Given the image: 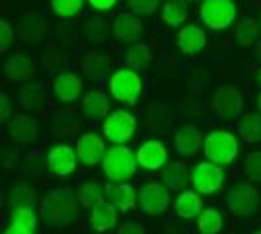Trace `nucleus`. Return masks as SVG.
Masks as SVG:
<instances>
[{
  "label": "nucleus",
  "mask_w": 261,
  "mask_h": 234,
  "mask_svg": "<svg viewBox=\"0 0 261 234\" xmlns=\"http://www.w3.org/2000/svg\"><path fill=\"white\" fill-rule=\"evenodd\" d=\"M33 72H35V61L25 53H18L12 55L6 63H4V74L10 82H28L32 80Z\"/></svg>",
  "instance_id": "f3484780"
},
{
  "label": "nucleus",
  "mask_w": 261,
  "mask_h": 234,
  "mask_svg": "<svg viewBox=\"0 0 261 234\" xmlns=\"http://www.w3.org/2000/svg\"><path fill=\"white\" fill-rule=\"evenodd\" d=\"M53 92L57 100L63 103H72L82 94V78L76 72H61L53 84Z\"/></svg>",
  "instance_id": "6ab92c4d"
},
{
  "label": "nucleus",
  "mask_w": 261,
  "mask_h": 234,
  "mask_svg": "<svg viewBox=\"0 0 261 234\" xmlns=\"http://www.w3.org/2000/svg\"><path fill=\"white\" fill-rule=\"evenodd\" d=\"M37 131H39V127H37L35 119L30 117V115H18L8 125V133H10L12 141L16 145L22 146L32 145L33 141H35V137H37Z\"/></svg>",
  "instance_id": "412c9836"
},
{
  "label": "nucleus",
  "mask_w": 261,
  "mask_h": 234,
  "mask_svg": "<svg viewBox=\"0 0 261 234\" xmlns=\"http://www.w3.org/2000/svg\"><path fill=\"white\" fill-rule=\"evenodd\" d=\"M174 145H175L177 154H181V156L195 154L197 150H199V146L203 145L201 129H199L197 125H191V123H187V125H184V127H179V129L175 131Z\"/></svg>",
  "instance_id": "aec40b11"
},
{
  "label": "nucleus",
  "mask_w": 261,
  "mask_h": 234,
  "mask_svg": "<svg viewBox=\"0 0 261 234\" xmlns=\"http://www.w3.org/2000/svg\"><path fill=\"white\" fill-rule=\"evenodd\" d=\"M162 23L168 28H179L189 18V2L187 0H164L160 10Z\"/></svg>",
  "instance_id": "5701e85b"
},
{
  "label": "nucleus",
  "mask_w": 261,
  "mask_h": 234,
  "mask_svg": "<svg viewBox=\"0 0 261 234\" xmlns=\"http://www.w3.org/2000/svg\"><path fill=\"white\" fill-rule=\"evenodd\" d=\"M101 168L109 181H115V184L127 181L137 174V168H139L137 152H133V148H129L127 145L111 146L106 152Z\"/></svg>",
  "instance_id": "f03ea898"
},
{
  "label": "nucleus",
  "mask_w": 261,
  "mask_h": 234,
  "mask_svg": "<svg viewBox=\"0 0 261 234\" xmlns=\"http://www.w3.org/2000/svg\"><path fill=\"white\" fill-rule=\"evenodd\" d=\"M259 25H261V16H259Z\"/></svg>",
  "instance_id": "3c124183"
},
{
  "label": "nucleus",
  "mask_w": 261,
  "mask_h": 234,
  "mask_svg": "<svg viewBox=\"0 0 261 234\" xmlns=\"http://www.w3.org/2000/svg\"><path fill=\"white\" fill-rule=\"evenodd\" d=\"M201 211H203V199H201L199 191L184 190L177 195V199H175V213H177V217L189 221V219L199 217Z\"/></svg>",
  "instance_id": "b1692460"
},
{
  "label": "nucleus",
  "mask_w": 261,
  "mask_h": 234,
  "mask_svg": "<svg viewBox=\"0 0 261 234\" xmlns=\"http://www.w3.org/2000/svg\"><path fill=\"white\" fill-rule=\"evenodd\" d=\"M20 34L25 41H43L47 35V23L39 14H23L20 18Z\"/></svg>",
  "instance_id": "a878e982"
},
{
  "label": "nucleus",
  "mask_w": 261,
  "mask_h": 234,
  "mask_svg": "<svg viewBox=\"0 0 261 234\" xmlns=\"http://www.w3.org/2000/svg\"><path fill=\"white\" fill-rule=\"evenodd\" d=\"M139 207L148 217H158L170 207V188L164 181H148L139 191Z\"/></svg>",
  "instance_id": "6e6552de"
},
{
  "label": "nucleus",
  "mask_w": 261,
  "mask_h": 234,
  "mask_svg": "<svg viewBox=\"0 0 261 234\" xmlns=\"http://www.w3.org/2000/svg\"><path fill=\"white\" fill-rule=\"evenodd\" d=\"M10 113H12V101L6 94H0V119L6 121L10 119Z\"/></svg>",
  "instance_id": "79ce46f5"
},
{
  "label": "nucleus",
  "mask_w": 261,
  "mask_h": 234,
  "mask_svg": "<svg viewBox=\"0 0 261 234\" xmlns=\"http://www.w3.org/2000/svg\"><path fill=\"white\" fill-rule=\"evenodd\" d=\"M240 152L238 137L226 129H215L207 135L203 141V154L207 160L215 162L218 166H228L232 164Z\"/></svg>",
  "instance_id": "20e7f679"
},
{
  "label": "nucleus",
  "mask_w": 261,
  "mask_h": 234,
  "mask_svg": "<svg viewBox=\"0 0 261 234\" xmlns=\"http://www.w3.org/2000/svg\"><path fill=\"white\" fill-rule=\"evenodd\" d=\"M113 35L121 43H135L142 35V22L135 12H123L113 20Z\"/></svg>",
  "instance_id": "2eb2a0df"
},
{
  "label": "nucleus",
  "mask_w": 261,
  "mask_h": 234,
  "mask_svg": "<svg viewBox=\"0 0 261 234\" xmlns=\"http://www.w3.org/2000/svg\"><path fill=\"white\" fill-rule=\"evenodd\" d=\"M12 41H14V30H12V23L2 20L0 22V51H8L10 49Z\"/></svg>",
  "instance_id": "58836bf2"
},
{
  "label": "nucleus",
  "mask_w": 261,
  "mask_h": 234,
  "mask_svg": "<svg viewBox=\"0 0 261 234\" xmlns=\"http://www.w3.org/2000/svg\"><path fill=\"white\" fill-rule=\"evenodd\" d=\"M257 82H259V84H261V68H259V70H257Z\"/></svg>",
  "instance_id": "de8ad7c7"
},
{
  "label": "nucleus",
  "mask_w": 261,
  "mask_h": 234,
  "mask_svg": "<svg viewBox=\"0 0 261 234\" xmlns=\"http://www.w3.org/2000/svg\"><path fill=\"white\" fill-rule=\"evenodd\" d=\"M189 4H193V2H203V0H187Z\"/></svg>",
  "instance_id": "09e8293b"
},
{
  "label": "nucleus",
  "mask_w": 261,
  "mask_h": 234,
  "mask_svg": "<svg viewBox=\"0 0 261 234\" xmlns=\"http://www.w3.org/2000/svg\"><path fill=\"white\" fill-rule=\"evenodd\" d=\"M224 181H226V174L222 166H218L211 160H203L191 170V184L201 195H213L220 191Z\"/></svg>",
  "instance_id": "423d86ee"
},
{
  "label": "nucleus",
  "mask_w": 261,
  "mask_h": 234,
  "mask_svg": "<svg viewBox=\"0 0 261 234\" xmlns=\"http://www.w3.org/2000/svg\"><path fill=\"white\" fill-rule=\"evenodd\" d=\"M82 203L68 188H57L45 195L41 203V217L49 226L65 228L76 221Z\"/></svg>",
  "instance_id": "f257e3e1"
},
{
  "label": "nucleus",
  "mask_w": 261,
  "mask_h": 234,
  "mask_svg": "<svg viewBox=\"0 0 261 234\" xmlns=\"http://www.w3.org/2000/svg\"><path fill=\"white\" fill-rule=\"evenodd\" d=\"M253 234H261V226L257 228V230H253Z\"/></svg>",
  "instance_id": "8fccbe9b"
},
{
  "label": "nucleus",
  "mask_w": 261,
  "mask_h": 234,
  "mask_svg": "<svg viewBox=\"0 0 261 234\" xmlns=\"http://www.w3.org/2000/svg\"><path fill=\"white\" fill-rule=\"evenodd\" d=\"M199 18L208 30H228L238 18V6L234 0H203L199 4Z\"/></svg>",
  "instance_id": "39448f33"
},
{
  "label": "nucleus",
  "mask_w": 261,
  "mask_h": 234,
  "mask_svg": "<svg viewBox=\"0 0 261 234\" xmlns=\"http://www.w3.org/2000/svg\"><path fill=\"white\" fill-rule=\"evenodd\" d=\"M78 154L74 146L68 145H57L49 150L47 154V168L59 178H66L70 176L78 166Z\"/></svg>",
  "instance_id": "9b49d317"
},
{
  "label": "nucleus",
  "mask_w": 261,
  "mask_h": 234,
  "mask_svg": "<svg viewBox=\"0 0 261 234\" xmlns=\"http://www.w3.org/2000/svg\"><path fill=\"white\" fill-rule=\"evenodd\" d=\"M238 131H240V137L248 145L257 143L261 139V113H253V112L242 113L238 121Z\"/></svg>",
  "instance_id": "cd10ccee"
},
{
  "label": "nucleus",
  "mask_w": 261,
  "mask_h": 234,
  "mask_svg": "<svg viewBox=\"0 0 261 234\" xmlns=\"http://www.w3.org/2000/svg\"><path fill=\"white\" fill-rule=\"evenodd\" d=\"M86 2L90 4V8H92V10L109 12L117 6V2H119V0H86Z\"/></svg>",
  "instance_id": "a19ab883"
},
{
  "label": "nucleus",
  "mask_w": 261,
  "mask_h": 234,
  "mask_svg": "<svg viewBox=\"0 0 261 234\" xmlns=\"http://www.w3.org/2000/svg\"><path fill=\"white\" fill-rule=\"evenodd\" d=\"M257 108H259V113H261V92H259V96H257Z\"/></svg>",
  "instance_id": "49530a36"
},
{
  "label": "nucleus",
  "mask_w": 261,
  "mask_h": 234,
  "mask_svg": "<svg viewBox=\"0 0 261 234\" xmlns=\"http://www.w3.org/2000/svg\"><path fill=\"white\" fill-rule=\"evenodd\" d=\"M226 205L234 217H250L259 207V191L250 184H236L228 190Z\"/></svg>",
  "instance_id": "1a4fd4ad"
},
{
  "label": "nucleus",
  "mask_w": 261,
  "mask_h": 234,
  "mask_svg": "<svg viewBox=\"0 0 261 234\" xmlns=\"http://www.w3.org/2000/svg\"><path fill=\"white\" fill-rule=\"evenodd\" d=\"M106 191H108V201L113 207H117L119 213H127L139 205V193L127 181H121V184L111 181Z\"/></svg>",
  "instance_id": "dca6fc26"
},
{
  "label": "nucleus",
  "mask_w": 261,
  "mask_h": 234,
  "mask_svg": "<svg viewBox=\"0 0 261 234\" xmlns=\"http://www.w3.org/2000/svg\"><path fill=\"white\" fill-rule=\"evenodd\" d=\"M224 228V217L217 209H203L197 217V230L201 234H220Z\"/></svg>",
  "instance_id": "7c9ffc66"
},
{
  "label": "nucleus",
  "mask_w": 261,
  "mask_h": 234,
  "mask_svg": "<svg viewBox=\"0 0 261 234\" xmlns=\"http://www.w3.org/2000/svg\"><path fill=\"white\" fill-rule=\"evenodd\" d=\"M137 160H139V166L146 172L164 170L168 164V148L160 141L148 139L137 148Z\"/></svg>",
  "instance_id": "ddd939ff"
},
{
  "label": "nucleus",
  "mask_w": 261,
  "mask_h": 234,
  "mask_svg": "<svg viewBox=\"0 0 261 234\" xmlns=\"http://www.w3.org/2000/svg\"><path fill=\"white\" fill-rule=\"evenodd\" d=\"M4 234H35V230H30V228H23V226L10 223V226L4 230Z\"/></svg>",
  "instance_id": "c03bdc74"
},
{
  "label": "nucleus",
  "mask_w": 261,
  "mask_h": 234,
  "mask_svg": "<svg viewBox=\"0 0 261 234\" xmlns=\"http://www.w3.org/2000/svg\"><path fill=\"white\" fill-rule=\"evenodd\" d=\"M213 108L215 113L222 119H236L244 113V94L236 86H218L213 94Z\"/></svg>",
  "instance_id": "9d476101"
},
{
  "label": "nucleus",
  "mask_w": 261,
  "mask_h": 234,
  "mask_svg": "<svg viewBox=\"0 0 261 234\" xmlns=\"http://www.w3.org/2000/svg\"><path fill=\"white\" fill-rule=\"evenodd\" d=\"M8 207L14 209H25L35 207V190L28 184H16L8 195Z\"/></svg>",
  "instance_id": "2f4dec72"
},
{
  "label": "nucleus",
  "mask_w": 261,
  "mask_h": 234,
  "mask_svg": "<svg viewBox=\"0 0 261 234\" xmlns=\"http://www.w3.org/2000/svg\"><path fill=\"white\" fill-rule=\"evenodd\" d=\"M86 35L90 41H103L106 39V22H90L86 25Z\"/></svg>",
  "instance_id": "ea45409f"
},
{
  "label": "nucleus",
  "mask_w": 261,
  "mask_h": 234,
  "mask_svg": "<svg viewBox=\"0 0 261 234\" xmlns=\"http://www.w3.org/2000/svg\"><path fill=\"white\" fill-rule=\"evenodd\" d=\"M84 68L92 80H101L109 72V63L103 55H94L88 63H84Z\"/></svg>",
  "instance_id": "c9c22d12"
},
{
  "label": "nucleus",
  "mask_w": 261,
  "mask_h": 234,
  "mask_svg": "<svg viewBox=\"0 0 261 234\" xmlns=\"http://www.w3.org/2000/svg\"><path fill=\"white\" fill-rule=\"evenodd\" d=\"M175 43H177V49L184 55H197L207 47V34H205V30L201 25L187 23L177 32Z\"/></svg>",
  "instance_id": "4468645a"
},
{
  "label": "nucleus",
  "mask_w": 261,
  "mask_h": 234,
  "mask_svg": "<svg viewBox=\"0 0 261 234\" xmlns=\"http://www.w3.org/2000/svg\"><path fill=\"white\" fill-rule=\"evenodd\" d=\"M20 106H23L25 110L30 112H39L45 108V101H47V90L41 84H28L23 86V90L18 96Z\"/></svg>",
  "instance_id": "c85d7f7f"
},
{
  "label": "nucleus",
  "mask_w": 261,
  "mask_h": 234,
  "mask_svg": "<svg viewBox=\"0 0 261 234\" xmlns=\"http://www.w3.org/2000/svg\"><path fill=\"white\" fill-rule=\"evenodd\" d=\"M74 148H76L78 160L90 168L103 162L106 152H108L106 143L98 133H84L82 137H78Z\"/></svg>",
  "instance_id": "f8f14e48"
},
{
  "label": "nucleus",
  "mask_w": 261,
  "mask_h": 234,
  "mask_svg": "<svg viewBox=\"0 0 261 234\" xmlns=\"http://www.w3.org/2000/svg\"><path fill=\"white\" fill-rule=\"evenodd\" d=\"M103 137L113 145H127L137 133V117L129 112H111L103 121Z\"/></svg>",
  "instance_id": "0eeeda50"
},
{
  "label": "nucleus",
  "mask_w": 261,
  "mask_h": 234,
  "mask_svg": "<svg viewBox=\"0 0 261 234\" xmlns=\"http://www.w3.org/2000/svg\"><path fill=\"white\" fill-rule=\"evenodd\" d=\"M117 215H119V209L113 207L108 199L98 203L96 207H92L90 211V217H88V223L92 226L94 232H108L111 230L115 224H117Z\"/></svg>",
  "instance_id": "a211bd4d"
},
{
  "label": "nucleus",
  "mask_w": 261,
  "mask_h": 234,
  "mask_svg": "<svg viewBox=\"0 0 261 234\" xmlns=\"http://www.w3.org/2000/svg\"><path fill=\"white\" fill-rule=\"evenodd\" d=\"M152 61H154V53L150 51V47L144 43H139V41L130 43L129 49L125 51V63L130 68H137L139 70V68L148 67Z\"/></svg>",
  "instance_id": "c756f323"
},
{
  "label": "nucleus",
  "mask_w": 261,
  "mask_h": 234,
  "mask_svg": "<svg viewBox=\"0 0 261 234\" xmlns=\"http://www.w3.org/2000/svg\"><path fill=\"white\" fill-rule=\"evenodd\" d=\"M111 110V101L109 96L101 90H90L86 96L82 98V113L88 119H99L109 115Z\"/></svg>",
  "instance_id": "4be33fe9"
},
{
  "label": "nucleus",
  "mask_w": 261,
  "mask_h": 234,
  "mask_svg": "<svg viewBox=\"0 0 261 234\" xmlns=\"http://www.w3.org/2000/svg\"><path fill=\"white\" fill-rule=\"evenodd\" d=\"M78 199L82 203V207L92 209V207H96L98 203L108 199V191H106V188H103L99 181L88 179V181H82L80 188H78Z\"/></svg>",
  "instance_id": "bb28decb"
},
{
  "label": "nucleus",
  "mask_w": 261,
  "mask_h": 234,
  "mask_svg": "<svg viewBox=\"0 0 261 234\" xmlns=\"http://www.w3.org/2000/svg\"><path fill=\"white\" fill-rule=\"evenodd\" d=\"M129 4V10L135 12L137 16H148V14H154L160 6V0H127Z\"/></svg>",
  "instance_id": "4c0bfd02"
},
{
  "label": "nucleus",
  "mask_w": 261,
  "mask_h": 234,
  "mask_svg": "<svg viewBox=\"0 0 261 234\" xmlns=\"http://www.w3.org/2000/svg\"><path fill=\"white\" fill-rule=\"evenodd\" d=\"M109 96L119 103L135 106L142 94V78L137 68L121 67L109 74L108 80Z\"/></svg>",
  "instance_id": "7ed1b4c3"
},
{
  "label": "nucleus",
  "mask_w": 261,
  "mask_h": 234,
  "mask_svg": "<svg viewBox=\"0 0 261 234\" xmlns=\"http://www.w3.org/2000/svg\"><path fill=\"white\" fill-rule=\"evenodd\" d=\"M244 172L253 181H261V150H251L244 160Z\"/></svg>",
  "instance_id": "e433bc0d"
},
{
  "label": "nucleus",
  "mask_w": 261,
  "mask_h": 234,
  "mask_svg": "<svg viewBox=\"0 0 261 234\" xmlns=\"http://www.w3.org/2000/svg\"><path fill=\"white\" fill-rule=\"evenodd\" d=\"M10 223L30 228V230H37L39 226V219L33 211V207H25V209H14L10 215Z\"/></svg>",
  "instance_id": "f704fd0d"
},
{
  "label": "nucleus",
  "mask_w": 261,
  "mask_h": 234,
  "mask_svg": "<svg viewBox=\"0 0 261 234\" xmlns=\"http://www.w3.org/2000/svg\"><path fill=\"white\" fill-rule=\"evenodd\" d=\"M259 35H261V25L257 20L253 18H244L242 22L238 23V30H236V39L238 43L246 45H257L259 43Z\"/></svg>",
  "instance_id": "473e14b6"
},
{
  "label": "nucleus",
  "mask_w": 261,
  "mask_h": 234,
  "mask_svg": "<svg viewBox=\"0 0 261 234\" xmlns=\"http://www.w3.org/2000/svg\"><path fill=\"white\" fill-rule=\"evenodd\" d=\"M84 2L86 0H51V8L59 18L68 20V18H74L76 14L82 12Z\"/></svg>",
  "instance_id": "72a5a7b5"
},
{
  "label": "nucleus",
  "mask_w": 261,
  "mask_h": 234,
  "mask_svg": "<svg viewBox=\"0 0 261 234\" xmlns=\"http://www.w3.org/2000/svg\"><path fill=\"white\" fill-rule=\"evenodd\" d=\"M162 181L172 191H184L185 186L191 181V170L184 162L166 164V168L162 170Z\"/></svg>",
  "instance_id": "393cba45"
},
{
  "label": "nucleus",
  "mask_w": 261,
  "mask_h": 234,
  "mask_svg": "<svg viewBox=\"0 0 261 234\" xmlns=\"http://www.w3.org/2000/svg\"><path fill=\"white\" fill-rule=\"evenodd\" d=\"M255 57H257V61L261 63V39H259V43L255 45Z\"/></svg>",
  "instance_id": "a18cd8bd"
},
{
  "label": "nucleus",
  "mask_w": 261,
  "mask_h": 234,
  "mask_svg": "<svg viewBox=\"0 0 261 234\" xmlns=\"http://www.w3.org/2000/svg\"><path fill=\"white\" fill-rule=\"evenodd\" d=\"M117 234H146V232H144V228L137 221H129V223H125L121 226Z\"/></svg>",
  "instance_id": "37998d69"
}]
</instances>
